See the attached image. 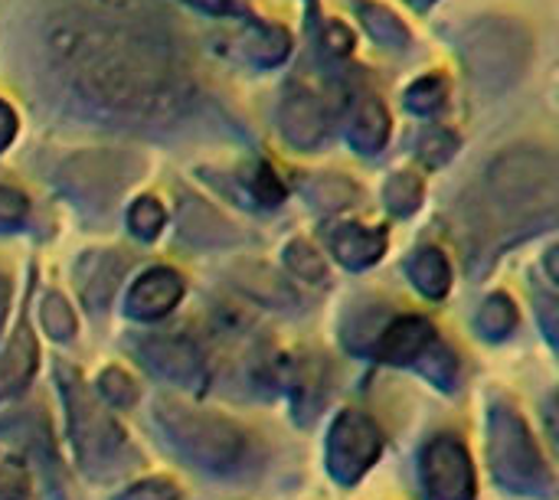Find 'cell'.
I'll use <instances>...</instances> for the list:
<instances>
[{
  "instance_id": "6da1fadb",
  "label": "cell",
  "mask_w": 559,
  "mask_h": 500,
  "mask_svg": "<svg viewBox=\"0 0 559 500\" xmlns=\"http://www.w3.org/2000/svg\"><path fill=\"white\" fill-rule=\"evenodd\" d=\"M43 46L66 92L102 121L167 124L193 98L170 36L144 3H69L46 20Z\"/></svg>"
},
{
  "instance_id": "7a4b0ae2",
  "label": "cell",
  "mask_w": 559,
  "mask_h": 500,
  "mask_svg": "<svg viewBox=\"0 0 559 500\" xmlns=\"http://www.w3.org/2000/svg\"><path fill=\"white\" fill-rule=\"evenodd\" d=\"M557 216V164L544 151L518 147L501 154L485 177L478 219L472 223L478 239L498 236V242H514L537 233L540 223Z\"/></svg>"
},
{
  "instance_id": "3957f363",
  "label": "cell",
  "mask_w": 559,
  "mask_h": 500,
  "mask_svg": "<svg viewBox=\"0 0 559 500\" xmlns=\"http://www.w3.org/2000/svg\"><path fill=\"white\" fill-rule=\"evenodd\" d=\"M531 33L508 16H485L459 33V52L478 85H511L531 59Z\"/></svg>"
},
{
  "instance_id": "277c9868",
  "label": "cell",
  "mask_w": 559,
  "mask_h": 500,
  "mask_svg": "<svg viewBox=\"0 0 559 500\" xmlns=\"http://www.w3.org/2000/svg\"><path fill=\"white\" fill-rule=\"evenodd\" d=\"M160 426L167 429L170 442L203 468H236L246 452V436L219 416H206L177 403H160Z\"/></svg>"
},
{
  "instance_id": "5b68a950",
  "label": "cell",
  "mask_w": 559,
  "mask_h": 500,
  "mask_svg": "<svg viewBox=\"0 0 559 500\" xmlns=\"http://www.w3.org/2000/svg\"><path fill=\"white\" fill-rule=\"evenodd\" d=\"M491 462L498 478L511 488L537 491L547 485V472L537 455V445L524 419L511 409H495L491 416Z\"/></svg>"
},
{
  "instance_id": "8992f818",
  "label": "cell",
  "mask_w": 559,
  "mask_h": 500,
  "mask_svg": "<svg viewBox=\"0 0 559 500\" xmlns=\"http://www.w3.org/2000/svg\"><path fill=\"white\" fill-rule=\"evenodd\" d=\"M72 377V373H69ZM69 422H72V439L79 449V459L85 468H98V465H118V455L124 449V436L115 426V419L98 406L95 396H88V390L72 377L69 390Z\"/></svg>"
},
{
  "instance_id": "52a82bcc",
  "label": "cell",
  "mask_w": 559,
  "mask_h": 500,
  "mask_svg": "<svg viewBox=\"0 0 559 500\" xmlns=\"http://www.w3.org/2000/svg\"><path fill=\"white\" fill-rule=\"evenodd\" d=\"M380 449H383L380 429L367 416L341 413L331 429V439H328L331 475L344 485H354L380 459Z\"/></svg>"
},
{
  "instance_id": "ba28073f",
  "label": "cell",
  "mask_w": 559,
  "mask_h": 500,
  "mask_svg": "<svg viewBox=\"0 0 559 500\" xmlns=\"http://www.w3.org/2000/svg\"><path fill=\"white\" fill-rule=\"evenodd\" d=\"M423 481L429 500H472L475 498V472L468 452L442 436L423 455Z\"/></svg>"
},
{
  "instance_id": "9c48e42d",
  "label": "cell",
  "mask_w": 559,
  "mask_h": 500,
  "mask_svg": "<svg viewBox=\"0 0 559 500\" xmlns=\"http://www.w3.org/2000/svg\"><path fill=\"white\" fill-rule=\"evenodd\" d=\"M278 128L292 147L314 151L328 138V111L311 88L292 85L278 105Z\"/></svg>"
},
{
  "instance_id": "30bf717a",
  "label": "cell",
  "mask_w": 559,
  "mask_h": 500,
  "mask_svg": "<svg viewBox=\"0 0 559 500\" xmlns=\"http://www.w3.org/2000/svg\"><path fill=\"white\" fill-rule=\"evenodd\" d=\"M128 272V259L121 252H88L82 255L75 269V285L85 305L92 308H108V301L118 291V282Z\"/></svg>"
},
{
  "instance_id": "8fae6325",
  "label": "cell",
  "mask_w": 559,
  "mask_h": 500,
  "mask_svg": "<svg viewBox=\"0 0 559 500\" xmlns=\"http://www.w3.org/2000/svg\"><path fill=\"white\" fill-rule=\"evenodd\" d=\"M144 357L167 380H177V383H200L203 380L200 354L187 337H177V334L154 337L144 344Z\"/></svg>"
},
{
  "instance_id": "7c38bea8",
  "label": "cell",
  "mask_w": 559,
  "mask_h": 500,
  "mask_svg": "<svg viewBox=\"0 0 559 500\" xmlns=\"http://www.w3.org/2000/svg\"><path fill=\"white\" fill-rule=\"evenodd\" d=\"M180 298H183L180 275L174 269H151L141 275V282H134V288L128 295V308H131V314H141V318H160Z\"/></svg>"
},
{
  "instance_id": "4fadbf2b",
  "label": "cell",
  "mask_w": 559,
  "mask_h": 500,
  "mask_svg": "<svg viewBox=\"0 0 559 500\" xmlns=\"http://www.w3.org/2000/svg\"><path fill=\"white\" fill-rule=\"evenodd\" d=\"M432 344H436V331H432L429 321H423V318H403V321H396V324H390L383 331L377 354L386 364H413Z\"/></svg>"
},
{
  "instance_id": "5bb4252c",
  "label": "cell",
  "mask_w": 559,
  "mask_h": 500,
  "mask_svg": "<svg viewBox=\"0 0 559 500\" xmlns=\"http://www.w3.org/2000/svg\"><path fill=\"white\" fill-rule=\"evenodd\" d=\"M331 252L350 265V269H367L383 259L386 252V233L383 229H367L357 223H344L331 229Z\"/></svg>"
},
{
  "instance_id": "9a60e30c",
  "label": "cell",
  "mask_w": 559,
  "mask_h": 500,
  "mask_svg": "<svg viewBox=\"0 0 559 500\" xmlns=\"http://www.w3.org/2000/svg\"><path fill=\"white\" fill-rule=\"evenodd\" d=\"M36 360H39L36 337L29 334L26 324H20L10 334V344H7V350L0 357V396H10V393L23 390L36 373Z\"/></svg>"
},
{
  "instance_id": "2e32d148",
  "label": "cell",
  "mask_w": 559,
  "mask_h": 500,
  "mask_svg": "<svg viewBox=\"0 0 559 500\" xmlns=\"http://www.w3.org/2000/svg\"><path fill=\"white\" fill-rule=\"evenodd\" d=\"M239 52H242L246 62L269 69V66H278L292 52V36L282 26H275V23L252 20L249 29L239 36Z\"/></svg>"
},
{
  "instance_id": "e0dca14e",
  "label": "cell",
  "mask_w": 559,
  "mask_h": 500,
  "mask_svg": "<svg viewBox=\"0 0 559 500\" xmlns=\"http://www.w3.org/2000/svg\"><path fill=\"white\" fill-rule=\"evenodd\" d=\"M354 10H357V20L364 23V29L370 33V39H377L380 46L386 49H406L409 46V29L406 23L383 3L377 0H354Z\"/></svg>"
},
{
  "instance_id": "ac0fdd59",
  "label": "cell",
  "mask_w": 559,
  "mask_h": 500,
  "mask_svg": "<svg viewBox=\"0 0 559 500\" xmlns=\"http://www.w3.org/2000/svg\"><path fill=\"white\" fill-rule=\"evenodd\" d=\"M350 144L360 151V154H377L386 138H390V115L386 108L377 102V98H364L350 118V131H347Z\"/></svg>"
},
{
  "instance_id": "d6986e66",
  "label": "cell",
  "mask_w": 559,
  "mask_h": 500,
  "mask_svg": "<svg viewBox=\"0 0 559 500\" xmlns=\"http://www.w3.org/2000/svg\"><path fill=\"white\" fill-rule=\"evenodd\" d=\"M409 278L416 282V288L429 298H442L452 285V269L449 259L439 249H419L409 262Z\"/></svg>"
},
{
  "instance_id": "ffe728a7",
  "label": "cell",
  "mask_w": 559,
  "mask_h": 500,
  "mask_svg": "<svg viewBox=\"0 0 559 500\" xmlns=\"http://www.w3.org/2000/svg\"><path fill=\"white\" fill-rule=\"evenodd\" d=\"M449 98V82L442 75H423L406 88V108L416 115H436Z\"/></svg>"
},
{
  "instance_id": "44dd1931",
  "label": "cell",
  "mask_w": 559,
  "mask_h": 500,
  "mask_svg": "<svg viewBox=\"0 0 559 500\" xmlns=\"http://www.w3.org/2000/svg\"><path fill=\"white\" fill-rule=\"evenodd\" d=\"M383 200H386L390 213L409 216V213H416L419 203H423V180H419L416 174H393V177L386 180Z\"/></svg>"
},
{
  "instance_id": "7402d4cb",
  "label": "cell",
  "mask_w": 559,
  "mask_h": 500,
  "mask_svg": "<svg viewBox=\"0 0 559 500\" xmlns=\"http://www.w3.org/2000/svg\"><path fill=\"white\" fill-rule=\"evenodd\" d=\"M285 265L292 269V275H298L301 282H314L321 285L328 278V269H324V259L318 255V249L305 239H295L288 242L285 249Z\"/></svg>"
},
{
  "instance_id": "603a6c76",
  "label": "cell",
  "mask_w": 559,
  "mask_h": 500,
  "mask_svg": "<svg viewBox=\"0 0 559 500\" xmlns=\"http://www.w3.org/2000/svg\"><path fill=\"white\" fill-rule=\"evenodd\" d=\"M416 151H419V160H423V164H429V167H442V164L459 151V138H455L452 131H445V128L432 124V128H426V131L419 134Z\"/></svg>"
},
{
  "instance_id": "cb8c5ba5",
  "label": "cell",
  "mask_w": 559,
  "mask_h": 500,
  "mask_svg": "<svg viewBox=\"0 0 559 500\" xmlns=\"http://www.w3.org/2000/svg\"><path fill=\"white\" fill-rule=\"evenodd\" d=\"M39 321H43V331L56 341H69L75 334V314L69 311V305L62 301V295H46L43 298V308H39Z\"/></svg>"
},
{
  "instance_id": "d4e9b609",
  "label": "cell",
  "mask_w": 559,
  "mask_h": 500,
  "mask_svg": "<svg viewBox=\"0 0 559 500\" xmlns=\"http://www.w3.org/2000/svg\"><path fill=\"white\" fill-rule=\"evenodd\" d=\"M514 321H518V311H514V305H511L508 295H491V298L485 301L481 314H478V328H481L488 337H504V334L514 328Z\"/></svg>"
},
{
  "instance_id": "484cf974",
  "label": "cell",
  "mask_w": 559,
  "mask_h": 500,
  "mask_svg": "<svg viewBox=\"0 0 559 500\" xmlns=\"http://www.w3.org/2000/svg\"><path fill=\"white\" fill-rule=\"evenodd\" d=\"M164 219H167V213H164V206H160L154 197H141V200L128 210V223H131V229H134L141 239H154V236L164 229Z\"/></svg>"
},
{
  "instance_id": "4316f807",
  "label": "cell",
  "mask_w": 559,
  "mask_h": 500,
  "mask_svg": "<svg viewBox=\"0 0 559 500\" xmlns=\"http://www.w3.org/2000/svg\"><path fill=\"white\" fill-rule=\"evenodd\" d=\"M354 197H357V187L347 183V180H341V177H324V180H318L314 190H311V200H314L318 206H324V210H341V206H347Z\"/></svg>"
},
{
  "instance_id": "83f0119b",
  "label": "cell",
  "mask_w": 559,
  "mask_h": 500,
  "mask_svg": "<svg viewBox=\"0 0 559 500\" xmlns=\"http://www.w3.org/2000/svg\"><path fill=\"white\" fill-rule=\"evenodd\" d=\"M98 390H102V396H105L108 403H115V406H131V403H134V383H131V377H128L124 370H118V367H108V370L102 373Z\"/></svg>"
},
{
  "instance_id": "f1b7e54d",
  "label": "cell",
  "mask_w": 559,
  "mask_h": 500,
  "mask_svg": "<svg viewBox=\"0 0 559 500\" xmlns=\"http://www.w3.org/2000/svg\"><path fill=\"white\" fill-rule=\"evenodd\" d=\"M252 193L262 206H282L285 200V187L278 180V174L269 167V164H259L255 177H252Z\"/></svg>"
},
{
  "instance_id": "f546056e",
  "label": "cell",
  "mask_w": 559,
  "mask_h": 500,
  "mask_svg": "<svg viewBox=\"0 0 559 500\" xmlns=\"http://www.w3.org/2000/svg\"><path fill=\"white\" fill-rule=\"evenodd\" d=\"M29 213V203L20 190L13 187H0V233L3 229H16Z\"/></svg>"
},
{
  "instance_id": "4dcf8cb0",
  "label": "cell",
  "mask_w": 559,
  "mask_h": 500,
  "mask_svg": "<svg viewBox=\"0 0 559 500\" xmlns=\"http://www.w3.org/2000/svg\"><path fill=\"white\" fill-rule=\"evenodd\" d=\"M423 360H432V364H426V377H432L436 383H442L445 390H449V383L455 380V373H459V364H455V357L452 354H445L442 347H429L426 354H423Z\"/></svg>"
},
{
  "instance_id": "1f68e13d",
  "label": "cell",
  "mask_w": 559,
  "mask_h": 500,
  "mask_svg": "<svg viewBox=\"0 0 559 500\" xmlns=\"http://www.w3.org/2000/svg\"><path fill=\"white\" fill-rule=\"evenodd\" d=\"M118 500H177V488L164 478H147L134 488H128Z\"/></svg>"
},
{
  "instance_id": "d6a6232c",
  "label": "cell",
  "mask_w": 559,
  "mask_h": 500,
  "mask_svg": "<svg viewBox=\"0 0 559 500\" xmlns=\"http://www.w3.org/2000/svg\"><path fill=\"white\" fill-rule=\"evenodd\" d=\"M321 39H324V49L331 56H347L354 49V33L341 20H324V36Z\"/></svg>"
},
{
  "instance_id": "836d02e7",
  "label": "cell",
  "mask_w": 559,
  "mask_h": 500,
  "mask_svg": "<svg viewBox=\"0 0 559 500\" xmlns=\"http://www.w3.org/2000/svg\"><path fill=\"white\" fill-rule=\"evenodd\" d=\"M193 7H200V10H206V13H213V16H226V13H242V7H239V0H190Z\"/></svg>"
},
{
  "instance_id": "e575fe53",
  "label": "cell",
  "mask_w": 559,
  "mask_h": 500,
  "mask_svg": "<svg viewBox=\"0 0 559 500\" xmlns=\"http://www.w3.org/2000/svg\"><path fill=\"white\" fill-rule=\"evenodd\" d=\"M13 134H16V115L10 111V105L0 102V151L13 141Z\"/></svg>"
},
{
  "instance_id": "d590c367",
  "label": "cell",
  "mask_w": 559,
  "mask_h": 500,
  "mask_svg": "<svg viewBox=\"0 0 559 500\" xmlns=\"http://www.w3.org/2000/svg\"><path fill=\"white\" fill-rule=\"evenodd\" d=\"M26 485L20 478H10V475H0V500H23Z\"/></svg>"
},
{
  "instance_id": "8d00e7d4",
  "label": "cell",
  "mask_w": 559,
  "mask_h": 500,
  "mask_svg": "<svg viewBox=\"0 0 559 500\" xmlns=\"http://www.w3.org/2000/svg\"><path fill=\"white\" fill-rule=\"evenodd\" d=\"M7 308H10V282L0 275V331H3V321H7Z\"/></svg>"
},
{
  "instance_id": "74e56055",
  "label": "cell",
  "mask_w": 559,
  "mask_h": 500,
  "mask_svg": "<svg viewBox=\"0 0 559 500\" xmlns=\"http://www.w3.org/2000/svg\"><path fill=\"white\" fill-rule=\"evenodd\" d=\"M409 7H416V10H426V7H432L436 0H406Z\"/></svg>"
}]
</instances>
